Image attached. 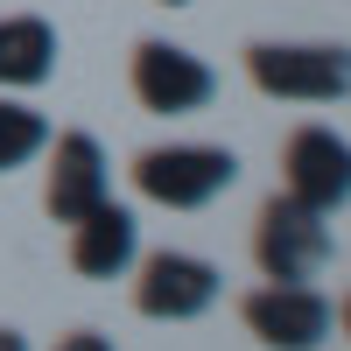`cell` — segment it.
<instances>
[{
	"label": "cell",
	"instance_id": "6da1fadb",
	"mask_svg": "<svg viewBox=\"0 0 351 351\" xmlns=\"http://www.w3.org/2000/svg\"><path fill=\"white\" fill-rule=\"evenodd\" d=\"M239 183V155L211 141H169V148L134 155V190L162 211H204Z\"/></svg>",
	"mask_w": 351,
	"mask_h": 351
},
{
	"label": "cell",
	"instance_id": "7a4b0ae2",
	"mask_svg": "<svg viewBox=\"0 0 351 351\" xmlns=\"http://www.w3.org/2000/svg\"><path fill=\"white\" fill-rule=\"evenodd\" d=\"M246 77L267 99L337 106L351 99V49L344 43H246Z\"/></svg>",
	"mask_w": 351,
	"mask_h": 351
},
{
	"label": "cell",
	"instance_id": "3957f363",
	"mask_svg": "<svg viewBox=\"0 0 351 351\" xmlns=\"http://www.w3.org/2000/svg\"><path fill=\"white\" fill-rule=\"evenodd\" d=\"M253 260H260L267 281H309V274H324V260H330L324 211H309V204H295L288 190H274L267 204H260V218H253Z\"/></svg>",
	"mask_w": 351,
	"mask_h": 351
},
{
	"label": "cell",
	"instance_id": "277c9868",
	"mask_svg": "<svg viewBox=\"0 0 351 351\" xmlns=\"http://www.w3.org/2000/svg\"><path fill=\"white\" fill-rule=\"evenodd\" d=\"M218 267L211 260H197V253H141L134 260V309L148 316V324H190V316H204L218 302Z\"/></svg>",
	"mask_w": 351,
	"mask_h": 351
},
{
	"label": "cell",
	"instance_id": "5b68a950",
	"mask_svg": "<svg viewBox=\"0 0 351 351\" xmlns=\"http://www.w3.org/2000/svg\"><path fill=\"white\" fill-rule=\"evenodd\" d=\"M127 84H134V99L148 106V112H162V120H183V112H204V106H211V92H218L211 64H204V56H190L183 43H162V36L134 43Z\"/></svg>",
	"mask_w": 351,
	"mask_h": 351
},
{
	"label": "cell",
	"instance_id": "8992f818",
	"mask_svg": "<svg viewBox=\"0 0 351 351\" xmlns=\"http://www.w3.org/2000/svg\"><path fill=\"white\" fill-rule=\"evenodd\" d=\"M239 324L267 351H316L330 337L337 309H330V295H316L309 281H267V288H253L239 302Z\"/></svg>",
	"mask_w": 351,
	"mask_h": 351
},
{
	"label": "cell",
	"instance_id": "52a82bcc",
	"mask_svg": "<svg viewBox=\"0 0 351 351\" xmlns=\"http://www.w3.org/2000/svg\"><path fill=\"white\" fill-rule=\"evenodd\" d=\"M281 190L324 218L351 204V141L337 127H295L281 141Z\"/></svg>",
	"mask_w": 351,
	"mask_h": 351
},
{
	"label": "cell",
	"instance_id": "ba28073f",
	"mask_svg": "<svg viewBox=\"0 0 351 351\" xmlns=\"http://www.w3.org/2000/svg\"><path fill=\"white\" fill-rule=\"evenodd\" d=\"M112 197V176H106V148L92 134H56L49 141V176H43V211L56 225H77L84 211H99Z\"/></svg>",
	"mask_w": 351,
	"mask_h": 351
},
{
	"label": "cell",
	"instance_id": "9c48e42d",
	"mask_svg": "<svg viewBox=\"0 0 351 351\" xmlns=\"http://www.w3.org/2000/svg\"><path fill=\"white\" fill-rule=\"evenodd\" d=\"M134 260H141V225L127 204L106 197L99 211H84L71 225V267L84 281H120V274H134Z\"/></svg>",
	"mask_w": 351,
	"mask_h": 351
},
{
	"label": "cell",
	"instance_id": "30bf717a",
	"mask_svg": "<svg viewBox=\"0 0 351 351\" xmlns=\"http://www.w3.org/2000/svg\"><path fill=\"white\" fill-rule=\"evenodd\" d=\"M56 71V28L43 14H0V92H36Z\"/></svg>",
	"mask_w": 351,
	"mask_h": 351
},
{
	"label": "cell",
	"instance_id": "8fae6325",
	"mask_svg": "<svg viewBox=\"0 0 351 351\" xmlns=\"http://www.w3.org/2000/svg\"><path fill=\"white\" fill-rule=\"evenodd\" d=\"M43 148H49V120L36 106H21V99H0V176L28 169Z\"/></svg>",
	"mask_w": 351,
	"mask_h": 351
},
{
	"label": "cell",
	"instance_id": "7c38bea8",
	"mask_svg": "<svg viewBox=\"0 0 351 351\" xmlns=\"http://www.w3.org/2000/svg\"><path fill=\"white\" fill-rule=\"evenodd\" d=\"M56 351H112V337H99V330H71V337H56Z\"/></svg>",
	"mask_w": 351,
	"mask_h": 351
},
{
	"label": "cell",
	"instance_id": "4fadbf2b",
	"mask_svg": "<svg viewBox=\"0 0 351 351\" xmlns=\"http://www.w3.org/2000/svg\"><path fill=\"white\" fill-rule=\"evenodd\" d=\"M0 351H28V337L21 330H0Z\"/></svg>",
	"mask_w": 351,
	"mask_h": 351
},
{
	"label": "cell",
	"instance_id": "5bb4252c",
	"mask_svg": "<svg viewBox=\"0 0 351 351\" xmlns=\"http://www.w3.org/2000/svg\"><path fill=\"white\" fill-rule=\"evenodd\" d=\"M337 324H344V337H351V295H344V302H337Z\"/></svg>",
	"mask_w": 351,
	"mask_h": 351
},
{
	"label": "cell",
	"instance_id": "9a60e30c",
	"mask_svg": "<svg viewBox=\"0 0 351 351\" xmlns=\"http://www.w3.org/2000/svg\"><path fill=\"white\" fill-rule=\"evenodd\" d=\"M162 8H190V0H162Z\"/></svg>",
	"mask_w": 351,
	"mask_h": 351
}]
</instances>
